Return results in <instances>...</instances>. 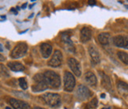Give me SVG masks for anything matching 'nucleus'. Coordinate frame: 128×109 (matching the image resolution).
<instances>
[{"label":"nucleus","mask_w":128,"mask_h":109,"mask_svg":"<svg viewBox=\"0 0 128 109\" xmlns=\"http://www.w3.org/2000/svg\"><path fill=\"white\" fill-rule=\"evenodd\" d=\"M48 88V85L44 74H37L36 75L33 77V84L32 86V90L33 92H41L44 90H46Z\"/></svg>","instance_id":"f257e3e1"},{"label":"nucleus","mask_w":128,"mask_h":109,"mask_svg":"<svg viewBox=\"0 0 128 109\" xmlns=\"http://www.w3.org/2000/svg\"><path fill=\"white\" fill-rule=\"evenodd\" d=\"M44 76L45 78L47 83L48 86H50L52 88H58L61 85V80L60 77L56 73L52 70H48L46 72H44Z\"/></svg>","instance_id":"f03ea898"},{"label":"nucleus","mask_w":128,"mask_h":109,"mask_svg":"<svg viewBox=\"0 0 128 109\" xmlns=\"http://www.w3.org/2000/svg\"><path fill=\"white\" fill-rule=\"evenodd\" d=\"M42 98L44 102L52 108H58L61 105V97L57 93H45L42 96Z\"/></svg>","instance_id":"7ed1b4c3"},{"label":"nucleus","mask_w":128,"mask_h":109,"mask_svg":"<svg viewBox=\"0 0 128 109\" xmlns=\"http://www.w3.org/2000/svg\"><path fill=\"white\" fill-rule=\"evenodd\" d=\"M75 95L78 100L84 101V100H88L90 97H91L92 93L86 86L83 85H80L77 88V90L75 91Z\"/></svg>","instance_id":"20e7f679"},{"label":"nucleus","mask_w":128,"mask_h":109,"mask_svg":"<svg viewBox=\"0 0 128 109\" xmlns=\"http://www.w3.org/2000/svg\"><path fill=\"white\" fill-rule=\"evenodd\" d=\"M64 90L66 92H72L75 86V78L74 75L68 71L64 73Z\"/></svg>","instance_id":"39448f33"},{"label":"nucleus","mask_w":128,"mask_h":109,"mask_svg":"<svg viewBox=\"0 0 128 109\" xmlns=\"http://www.w3.org/2000/svg\"><path fill=\"white\" fill-rule=\"evenodd\" d=\"M28 50V46L26 43H19L14 47L10 56L13 58H19L23 57L26 54Z\"/></svg>","instance_id":"423d86ee"},{"label":"nucleus","mask_w":128,"mask_h":109,"mask_svg":"<svg viewBox=\"0 0 128 109\" xmlns=\"http://www.w3.org/2000/svg\"><path fill=\"white\" fill-rule=\"evenodd\" d=\"M62 62V54L60 51H56L51 59L48 62V65L52 67L60 66Z\"/></svg>","instance_id":"0eeeda50"},{"label":"nucleus","mask_w":128,"mask_h":109,"mask_svg":"<svg viewBox=\"0 0 128 109\" xmlns=\"http://www.w3.org/2000/svg\"><path fill=\"white\" fill-rule=\"evenodd\" d=\"M61 40L64 44V48H66V50L70 52H75V48L74 46L70 40V35L67 33V32H63L62 33V36H61Z\"/></svg>","instance_id":"6e6552de"},{"label":"nucleus","mask_w":128,"mask_h":109,"mask_svg":"<svg viewBox=\"0 0 128 109\" xmlns=\"http://www.w3.org/2000/svg\"><path fill=\"white\" fill-rule=\"evenodd\" d=\"M68 66L77 77H80L81 76V74H82L81 65H80V62H78L77 59L74 58H69Z\"/></svg>","instance_id":"1a4fd4ad"},{"label":"nucleus","mask_w":128,"mask_h":109,"mask_svg":"<svg viewBox=\"0 0 128 109\" xmlns=\"http://www.w3.org/2000/svg\"><path fill=\"white\" fill-rule=\"evenodd\" d=\"M113 44L116 47L128 48V36H116L113 38Z\"/></svg>","instance_id":"9d476101"},{"label":"nucleus","mask_w":128,"mask_h":109,"mask_svg":"<svg viewBox=\"0 0 128 109\" xmlns=\"http://www.w3.org/2000/svg\"><path fill=\"white\" fill-rule=\"evenodd\" d=\"M88 53L91 58V62L92 65H96L100 61V53L94 46H90L88 48Z\"/></svg>","instance_id":"9b49d317"},{"label":"nucleus","mask_w":128,"mask_h":109,"mask_svg":"<svg viewBox=\"0 0 128 109\" xmlns=\"http://www.w3.org/2000/svg\"><path fill=\"white\" fill-rule=\"evenodd\" d=\"M10 103L14 109H30V107L27 103L20 100H17V99H10Z\"/></svg>","instance_id":"f8f14e48"},{"label":"nucleus","mask_w":128,"mask_h":109,"mask_svg":"<svg viewBox=\"0 0 128 109\" xmlns=\"http://www.w3.org/2000/svg\"><path fill=\"white\" fill-rule=\"evenodd\" d=\"M85 82L88 86L91 87H95L97 83V79L95 74L91 71H88L85 74Z\"/></svg>","instance_id":"ddd939ff"},{"label":"nucleus","mask_w":128,"mask_h":109,"mask_svg":"<svg viewBox=\"0 0 128 109\" xmlns=\"http://www.w3.org/2000/svg\"><path fill=\"white\" fill-rule=\"evenodd\" d=\"M92 37V31L90 28L88 27H83L81 30L80 34V39L82 43H86Z\"/></svg>","instance_id":"4468645a"},{"label":"nucleus","mask_w":128,"mask_h":109,"mask_svg":"<svg viewBox=\"0 0 128 109\" xmlns=\"http://www.w3.org/2000/svg\"><path fill=\"white\" fill-rule=\"evenodd\" d=\"M100 76H101V85L103 88L111 92L112 90V86L110 78L104 73H100Z\"/></svg>","instance_id":"2eb2a0df"},{"label":"nucleus","mask_w":128,"mask_h":109,"mask_svg":"<svg viewBox=\"0 0 128 109\" xmlns=\"http://www.w3.org/2000/svg\"><path fill=\"white\" fill-rule=\"evenodd\" d=\"M40 50L41 56L44 58H48L49 56H51L52 52V46L50 45V44L44 43V44H42L41 45H40Z\"/></svg>","instance_id":"dca6fc26"},{"label":"nucleus","mask_w":128,"mask_h":109,"mask_svg":"<svg viewBox=\"0 0 128 109\" xmlns=\"http://www.w3.org/2000/svg\"><path fill=\"white\" fill-rule=\"evenodd\" d=\"M117 90L122 96H128V84L127 83L122 81H118Z\"/></svg>","instance_id":"f3484780"},{"label":"nucleus","mask_w":128,"mask_h":109,"mask_svg":"<svg viewBox=\"0 0 128 109\" xmlns=\"http://www.w3.org/2000/svg\"><path fill=\"white\" fill-rule=\"evenodd\" d=\"M7 66L11 70L15 71V72L24 70V66L19 62H8Z\"/></svg>","instance_id":"a211bd4d"},{"label":"nucleus","mask_w":128,"mask_h":109,"mask_svg":"<svg viewBox=\"0 0 128 109\" xmlns=\"http://www.w3.org/2000/svg\"><path fill=\"white\" fill-rule=\"evenodd\" d=\"M111 40V36L108 32H102L98 36V40L102 44V45H107L109 44Z\"/></svg>","instance_id":"6ab92c4d"},{"label":"nucleus","mask_w":128,"mask_h":109,"mask_svg":"<svg viewBox=\"0 0 128 109\" xmlns=\"http://www.w3.org/2000/svg\"><path fill=\"white\" fill-rule=\"evenodd\" d=\"M117 56L120 59V61L122 62L126 65H128V54L124 52H119L117 53Z\"/></svg>","instance_id":"aec40b11"},{"label":"nucleus","mask_w":128,"mask_h":109,"mask_svg":"<svg viewBox=\"0 0 128 109\" xmlns=\"http://www.w3.org/2000/svg\"><path fill=\"white\" fill-rule=\"evenodd\" d=\"M97 104H98L97 99L93 98L92 100H91L86 105V109H96L97 107Z\"/></svg>","instance_id":"412c9836"},{"label":"nucleus","mask_w":128,"mask_h":109,"mask_svg":"<svg viewBox=\"0 0 128 109\" xmlns=\"http://www.w3.org/2000/svg\"><path fill=\"white\" fill-rule=\"evenodd\" d=\"M18 82H19V85H20V87L22 88V90H26L28 88V83L26 82V79L24 78H19Z\"/></svg>","instance_id":"4be33fe9"},{"label":"nucleus","mask_w":128,"mask_h":109,"mask_svg":"<svg viewBox=\"0 0 128 109\" xmlns=\"http://www.w3.org/2000/svg\"><path fill=\"white\" fill-rule=\"evenodd\" d=\"M1 73H2V74L3 75V73L4 74H6V76H9V73H8V70L6 69V67H5L2 64H1Z\"/></svg>","instance_id":"5701e85b"},{"label":"nucleus","mask_w":128,"mask_h":109,"mask_svg":"<svg viewBox=\"0 0 128 109\" xmlns=\"http://www.w3.org/2000/svg\"><path fill=\"white\" fill-rule=\"evenodd\" d=\"M34 109H45V108H43L40 107H36V108H34Z\"/></svg>","instance_id":"b1692460"},{"label":"nucleus","mask_w":128,"mask_h":109,"mask_svg":"<svg viewBox=\"0 0 128 109\" xmlns=\"http://www.w3.org/2000/svg\"><path fill=\"white\" fill-rule=\"evenodd\" d=\"M88 2H90V4H92H92H95V1H92H92H88Z\"/></svg>","instance_id":"393cba45"},{"label":"nucleus","mask_w":128,"mask_h":109,"mask_svg":"<svg viewBox=\"0 0 128 109\" xmlns=\"http://www.w3.org/2000/svg\"><path fill=\"white\" fill-rule=\"evenodd\" d=\"M104 96H105V94H101V97L102 98H104Z\"/></svg>","instance_id":"a878e982"},{"label":"nucleus","mask_w":128,"mask_h":109,"mask_svg":"<svg viewBox=\"0 0 128 109\" xmlns=\"http://www.w3.org/2000/svg\"><path fill=\"white\" fill-rule=\"evenodd\" d=\"M26 5H27V3H26L24 5V6H22V8H26Z\"/></svg>","instance_id":"bb28decb"},{"label":"nucleus","mask_w":128,"mask_h":109,"mask_svg":"<svg viewBox=\"0 0 128 109\" xmlns=\"http://www.w3.org/2000/svg\"><path fill=\"white\" fill-rule=\"evenodd\" d=\"M102 109H111V108H102Z\"/></svg>","instance_id":"cd10ccee"},{"label":"nucleus","mask_w":128,"mask_h":109,"mask_svg":"<svg viewBox=\"0 0 128 109\" xmlns=\"http://www.w3.org/2000/svg\"><path fill=\"white\" fill-rule=\"evenodd\" d=\"M1 51L2 52V44H1Z\"/></svg>","instance_id":"c85d7f7f"},{"label":"nucleus","mask_w":128,"mask_h":109,"mask_svg":"<svg viewBox=\"0 0 128 109\" xmlns=\"http://www.w3.org/2000/svg\"><path fill=\"white\" fill-rule=\"evenodd\" d=\"M6 109H11V108H9V107H6Z\"/></svg>","instance_id":"c756f323"}]
</instances>
